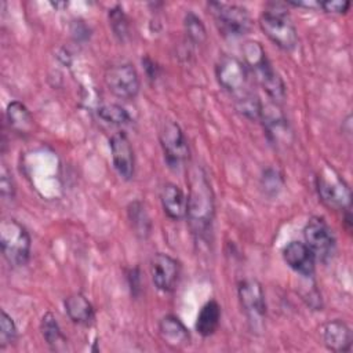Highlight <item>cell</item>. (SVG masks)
Masks as SVG:
<instances>
[{"mask_svg":"<svg viewBox=\"0 0 353 353\" xmlns=\"http://www.w3.org/2000/svg\"><path fill=\"white\" fill-rule=\"evenodd\" d=\"M150 276L157 290L171 292L179 277V263L168 254L157 252L150 259Z\"/></svg>","mask_w":353,"mask_h":353,"instance_id":"cell-12","label":"cell"},{"mask_svg":"<svg viewBox=\"0 0 353 353\" xmlns=\"http://www.w3.org/2000/svg\"><path fill=\"white\" fill-rule=\"evenodd\" d=\"M305 244L312 251L314 259L327 262L332 258L336 247L335 236L330 225L321 216H312L303 229Z\"/></svg>","mask_w":353,"mask_h":353,"instance_id":"cell-8","label":"cell"},{"mask_svg":"<svg viewBox=\"0 0 353 353\" xmlns=\"http://www.w3.org/2000/svg\"><path fill=\"white\" fill-rule=\"evenodd\" d=\"M65 310L69 319L79 325H90L95 319L91 302L81 294H72L65 299Z\"/></svg>","mask_w":353,"mask_h":353,"instance_id":"cell-19","label":"cell"},{"mask_svg":"<svg viewBox=\"0 0 353 353\" xmlns=\"http://www.w3.org/2000/svg\"><path fill=\"white\" fill-rule=\"evenodd\" d=\"M0 247L4 259L19 268L28 263L30 256V236L26 228L15 219H4L0 223Z\"/></svg>","mask_w":353,"mask_h":353,"instance_id":"cell-3","label":"cell"},{"mask_svg":"<svg viewBox=\"0 0 353 353\" xmlns=\"http://www.w3.org/2000/svg\"><path fill=\"white\" fill-rule=\"evenodd\" d=\"M112 161L116 172L124 181H130L134 176L135 171V159L134 150L130 139L124 132H116L109 141Z\"/></svg>","mask_w":353,"mask_h":353,"instance_id":"cell-13","label":"cell"},{"mask_svg":"<svg viewBox=\"0 0 353 353\" xmlns=\"http://www.w3.org/2000/svg\"><path fill=\"white\" fill-rule=\"evenodd\" d=\"M316 186L321 201L334 210L350 208L352 192L346 181L331 167L323 165L316 176Z\"/></svg>","mask_w":353,"mask_h":353,"instance_id":"cell-5","label":"cell"},{"mask_svg":"<svg viewBox=\"0 0 353 353\" xmlns=\"http://www.w3.org/2000/svg\"><path fill=\"white\" fill-rule=\"evenodd\" d=\"M40 330L41 335L48 343V346L54 350H61L66 346V338L62 334V330L57 321V317L51 313L47 312L40 321Z\"/></svg>","mask_w":353,"mask_h":353,"instance_id":"cell-23","label":"cell"},{"mask_svg":"<svg viewBox=\"0 0 353 353\" xmlns=\"http://www.w3.org/2000/svg\"><path fill=\"white\" fill-rule=\"evenodd\" d=\"M262 32L281 50L291 51L298 44V32L287 15L285 8L272 3L259 17Z\"/></svg>","mask_w":353,"mask_h":353,"instance_id":"cell-4","label":"cell"},{"mask_svg":"<svg viewBox=\"0 0 353 353\" xmlns=\"http://www.w3.org/2000/svg\"><path fill=\"white\" fill-rule=\"evenodd\" d=\"M321 336L323 342L327 346V349L332 352H350L353 335L350 327L339 320H330L321 327Z\"/></svg>","mask_w":353,"mask_h":353,"instance_id":"cell-16","label":"cell"},{"mask_svg":"<svg viewBox=\"0 0 353 353\" xmlns=\"http://www.w3.org/2000/svg\"><path fill=\"white\" fill-rule=\"evenodd\" d=\"M234 103H236V109L244 117H247L250 120H261L263 105L255 92L248 91V92L237 97Z\"/></svg>","mask_w":353,"mask_h":353,"instance_id":"cell-24","label":"cell"},{"mask_svg":"<svg viewBox=\"0 0 353 353\" xmlns=\"http://www.w3.org/2000/svg\"><path fill=\"white\" fill-rule=\"evenodd\" d=\"M244 65L248 72L252 73L254 79L263 88V91L270 97L273 103H280L285 98V84L277 70L270 63L269 58L261 43L247 41L243 46Z\"/></svg>","mask_w":353,"mask_h":353,"instance_id":"cell-2","label":"cell"},{"mask_svg":"<svg viewBox=\"0 0 353 353\" xmlns=\"http://www.w3.org/2000/svg\"><path fill=\"white\" fill-rule=\"evenodd\" d=\"M284 262L298 274L312 277L314 273V256L305 243L291 241L283 248Z\"/></svg>","mask_w":353,"mask_h":353,"instance_id":"cell-15","label":"cell"},{"mask_svg":"<svg viewBox=\"0 0 353 353\" xmlns=\"http://www.w3.org/2000/svg\"><path fill=\"white\" fill-rule=\"evenodd\" d=\"M215 76L222 88L236 98L251 91L248 87V69L240 59L223 55L215 66Z\"/></svg>","mask_w":353,"mask_h":353,"instance_id":"cell-9","label":"cell"},{"mask_svg":"<svg viewBox=\"0 0 353 353\" xmlns=\"http://www.w3.org/2000/svg\"><path fill=\"white\" fill-rule=\"evenodd\" d=\"M17 327L14 320L10 314H7L6 310H1V319H0V346L4 347L7 345H11L17 341Z\"/></svg>","mask_w":353,"mask_h":353,"instance_id":"cell-28","label":"cell"},{"mask_svg":"<svg viewBox=\"0 0 353 353\" xmlns=\"http://www.w3.org/2000/svg\"><path fill=\"white\" fill-rule=\"evenodd\" d=\"M208 10L214 17L218 30L225 37H240L248 33L252 26V21L247 8L241 6L211 1L208 3Z\"/></svg>","mask_w":353,"mask_h":353,"instance_id":"cell-6","label":"cell"},{"mask_svg":"<svg viewBox=\"0 0 353 353\" xmlns=\"http://www.w3.org/2000/svg\"><path fill=\"white\" fill-rule=\"evenodd\" d=\"M128 279H130V285H131V290H132V294L137 295V292L141 290V276H139V269L138 268H134L130 270V274H128Z\"/></svg>","mask_w":353,"mask_h":353,"instance_id":"cell-31","label":"cell"},{"mask_svg":"<svg viewBox=\"0 0 353 353\" xmlns=\"http://www.w3.org/2000/svg\"><path fill=\"white\" fill-rule=\"evenodd\" d=\"M108 17H109V23L114 36L120 41H125L130 36V21L124 10L120 6H114L109 10Z\"/></svg>","mask_w":353,"mask_h":353,"instance_id":"cell-26","label":"cell"},{"mask_svg":"<svg viewBox=\"0 0 353 353\" xmlns=\"http://www.w3.org/2000/svg\"><path fill=\"white\" fill-rule=\"evenodd\" d=\"M215 215L214 192L201 167H193L189 172V193L186 218L192 233L197 240L208 239Z\"/></svg>","mask_w":353,"mask_h":353,"instance_id":"cell-1","label":"cell"},{"mask_svg":"<svg viewBox=\"0 0 353 353\" xmlns=\"http://www.w3.org/2000/svg\"><path fill=\"white\" fill-rule=\"evenodd\" d=\"M159 334L165 345L172 349H181L189 345L190 334L185 324L174 314L164 316L159 323Z\"/></svg>","mask_w":353,"mask_h":353,"instance_id":"cell-18","label":"cell"},{"mask_svg":"<svg viewBox=\"0 0 353 353\" xmlns=\"http://www.w3.org/2000/svg\"><path fill=\"white\" fill-rule=\"evenodd\" d=\"M81 32H84L85 34H88V28L83 23V21H76L74 23H73V29H72V33H73V36L76 37V39H80V40H83V39H87Z\"/></svg>","mask_w":353,"mask_h":353,"instance_id":"cell-33","label":"cell"},{"mask_svg":"<svg viewBox=\"0 0 353 353\" xmlns=\"http://www.w3.org/2000/svg\"><path fill=\"white\" fill-rule=\"evenodd\" d=\"M98 116L106 121V123H110V124H114V125H123V124H128L131 117L128 114V112L117 105V103H105V105H101L98 108Z\"/></svg>","mask_w":353,"mask_h":353,"instance_id":"cell-27","label":"cell"},{"mask_svg":"<svg viewBox=\"0 0 353 353\" xmlns=\"http://www.w3.org/2000/svg\"><path fill=\"white\" fill-rule=\"evenodd\" d=\"M7 120L10 123V127L19 132V134H29L33 128V117L28 108L21 103L19 101H12L8 103L7 110Z\"/></svg>","mask_w":353,"mask_h":353,"instance_id":"cell-21","label":"cell"},{"mask_svg":"<svg viewBox=\"0 0 353 353\" xmlns=\"http://www.w3.org/2000/svg\"><path fill=\"white\" fill-rule=\"evenodd\" d=\"M183 28H185L188 40L190 43H193L194 46H200L205 41V39H207L205 26H204L203 21L194 12H192V11L186 12L185 19H183Z\"/></svg>","mask_w":353,"mask_h":353,"instance_id":"cell-25","label":"cell"},{"mask_svg":"<svg viewBox=\"0 0 353 353\" xmlns=\"http://www.w3.org/2000/svg\"><path fill=\"white\" fill-rule=\"evenodd\" d=\"M160 143L164 153V160L171 168L181 167L189 159L188 139L178 123L167 120L160 128Z\"/></svg>","mask_w":353,"mask_h":353,"instance_id":"cell-10","label":"cell"},{"mask_svg":"<svg viewBox=\"0 0 353 353\" xmlns=\"http://www.w3.org/2000/svg\"><path fill=\"white\" fill-rule=\"evenodd\" d=\"M239 301L252 331H261L266 317L265 292L255 279H244L239 283Z\"/></svg>","mask_w":353,"mask_h":353,"instance_id":"cell-7","label":"cell"},{"mask_svg":"<svg viewBox=\"0 0 353 353\" xmlns=\"http://www.w3.org/2000/svg\"><path fill=\"white\" fill-rule=\"evenodd\" d=\"M261 120L263 121V127L268 138L273 143H288L291 138V130L287 123L285 116L280 110L277 103L265 105L262 109Z\"/></svg>","mask_w":353,"mask_h":353,"instance_id":"cell-14","label":"cell"},{"mask_svg":"<svg viewBox=\"0 0 353 353\" xmlns=\"http://www.w3.org/2000/svg\"><path fill=\"white\" fill-rule=\"evenodd\" d=\"M160 201L164 214L174 221L186 218L188 197L183 190L175 183H165L160 192Z\"/></svg>","mask_w":353,"mask_h":353,"instance_id":"cell-17","label":"cell"},{"mask_svg":"<svg viewBox=\"0 0 353 353\" xmlns=\"http://www.w3.org/2000/svg\"><path fill=\"white\" fill-rule=\"evenodd\" d=\"M221 323V306L215 299H210L203 305L196 320V331L201 336L212 335Z\"/></svg>","mask_w":353,"mask_h":353,"instance_id":"cell-20","label":"cell"},{"mask_svg":"<svg viewBox=\"0 0 353 353\" xmlns=\"http://www.w3.org/2000/svg\"><path fill=\"white\" fill-rule=\"evenodd\" d=\"M317 4L325 12H334V14H343L350 7V1H346V0H342V1L341 0H327V1H319Z\"/></svg>","mask_w":353,"mask_h":353,"instance_id":"cell-30","label":"cell"},{"mask_svg":"<svg viewBox=\"0 0 353 353\" xmlns=\"http://www.w3.org/2000/svg\"><path fill=\"white\" fill-rule=\"evenodd\" d=\"M127 214L134 233L141 239H148L152 232V221L145 205L139 200L131 201L127 208Z\"/></svg>","mask_w":353,"mask_h":353,"instance_id":"cell-22","label":"cell"},{"mask_svg":"<svg viewBox=\"0 0 353 353\" xmlns=\"http://www.w3.org/2000/svg\"><path fill=\"white\" fill-rule=\"evenodd\" d=\"M0 193L4 200H12L15 196V183L6 164H3L0 170Z\"/></svg>","mask_w":353,"mask_h":353,"instance_id":"cell-29","label":"cell"},{"mask_svg":"<svg viewBox=\"0 0 353 353\" xmlns=\"http://www.w3.org/2000/svg\"><path fill=\"white\" fill-rule=\"evenodd\" d=\"M142 65L145 66V70H146V73H148L149 79H154V77L157 76V70H159V68L156 66L154 61H152L149 57L142 58Z\"/></svg>","mask_w":353,"mask_h":353,"instance_id":"cell-32","label":"cell"},{"mask_svg":"<svg viewBox=\"0 0 353 353\" xmlns=\"http://www.w3.org/2000/svg\"><path fill=\"white\" fill-rule=\"evenodd\" d=\"M103 79L109 91L120 99H132L139 92V74L131 63H117L109 66Z\"/></svg>","mask_w":353,"mask_h":353,"instance_id":"cell-11","label":"cell"}]
</instances>
